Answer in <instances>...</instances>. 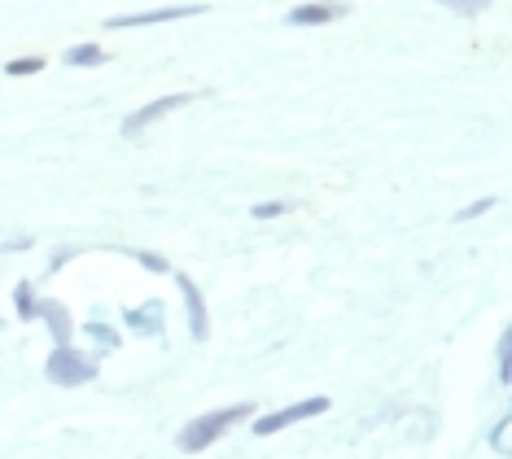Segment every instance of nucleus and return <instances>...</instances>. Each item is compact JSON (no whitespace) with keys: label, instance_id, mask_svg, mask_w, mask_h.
<instances>
[{"label":"nucleus","instance_id":"nucleus-1","mask_svg":"<svg viewBox=\"0 0 512 459\" xmlns=\"http://www.w3.org/2000/svg\"><path fill=\"white\" fill-rule=\"evenodd\" d=\"M250 411H254V403H232V407H219V411H206V416L189 420V425L180 429V451H189V455L206 451V446H211L219 433H228L232 425L250 420Z\"/></svg>","mask_w":512,"mask_h":459},{"label":"nucleus","instance_id":"nucleus-2","mask_svg":"<svg viewBox=\"0 0 512 459\" xmlns=\"http://www.w3.org/2000/svg\"><path fill=\"white\" fill-rule=\"evenodd\" d=\"M44 372H49L53 385H66V390H75V385H88L92 376H97V363L88 355H79V350L66 341V346H57L49 363H44Z\"/></svg>","mask_w":512,"mask_h":459},{"label":"nucleus","instance_id":"nucleus-3","mask_svg":"<svg viewBox=\"0 0 512 459\" xmlns=\"http://www.w3.org/2000/svg\"><path fill=\"white\" fill-rule=\"evenodd\" d=\"M193 101H197V92H171V97L149 101V105H141L136 114H127L123 119V136H141L149 123L167 119V114H176V110H184V105H193Z\"/></svg>","mask_w":512,"mask_h":459},{"label":"nucleus","instance_id":"nucleus-4","mask_svg":"<svg viewBox=\"0 0 512 459\" xmlns=\"http://www.w3.org/2000/svg\"><path fill=\"white\" fill-rule=\"evenodd\" d=\"M324 411H329V398H307V403L281 407V411H272V416H259V420H254V433H259V438H272V433H281V429H289V425H298V420L324 416Z\"/></svg>","mask_w":512,"mask_h":459},{"label":"nucleus","instance_id":"nucleus-5","mask_svg":"<svg viewBox=\"0 0 512 459\" xmlns=\"http://www.w3.org/2000/svg\"><path fill=\"white\" fill-rule=\"evenodd\" d=\"M202 5H171V9H145V14H119L106 18L110 31H132V27H158V22H176V18H197Z\"/></svg>","mask_w":512,"mask_h":459},{"label":"nucleus","instance_id":"nucleus-6","mask_svg":"<svg viewBox=\"0 0 512 459\" xmlns=\"http://www.w3.org/2000/svg\"><path fill=\"white\" fill-rule=\"evenodd\" d=\"M176 285L184 293V311H189V328L197 341H206V333H211V315H206V302H202V289L193 285L189 276H176Z\"/></svg>","mask_w":512,"mask_h":459},{"label":"nucleus","instance_id":"nucleus-7","mask_svg":"<svg viewBox=\"0 0 512 459\" xmlns=\"http://www.w3.org/2000/svg\"><path fill=\"white\" fill-rule=\"evenodd\" d=\"M346 9L333 5V0H311V5H294L289 9V27H324V22H337Z\"/></svg>","mask_w":512,"mask_h":459},{"label":"nucleus","instance_id":"nucleus-8","mask_svg":"<svg viewBox=\"0 0 512 459\" xmlns=\"http://www.w3.org/2000/svg\"><path fill=\"white\" fill-rule=\"evenodd\" d=\"M162 315H167V306H162V298H149L145 306H132V311H127L123 320H127V328H136V333L158 337V333H162Z\"/></svg>","mask_w":512,"mask_h":459},{"label":"nucleus","instance_id":"nucleus-9","mask_svg":"<svg viewBox=\"0 0 512 459\" xmlns=\"http://www.w3.org/2000/svg\"><path fill=\"white\" fill-rule=\"evenodd\" d=\"M36 320L49 324V333H53L57 346H66V341H71V333H75V328H71V315H66L62 302H40V315H36Z\"/></svg>","mask_w":512,"mask_h":459},{"label":"nucleus","instance_id":"nucleus-10","mask_svg":"<svg viewBox=\"0 0 512 459\" xmlns=\"http://www.w3.org/2000/svg\"><path fill=\"white\" fill-rule=\"evenodd\" d=\"M110 53L101 49V44H75V49H66V66H79V70H92V66H106Z\"/></svg>","mask_w":512,"mask_h":459},{"label":"nucleus","instance_id":"nucleus-11","mask_svg":"<svg viewBox=\"0 0 512 459\" xmlns=\"http://www.w3.org/2000/svg\"><path fill=\"white\" fill-rule=\"evenodd\" d=\"M14 298H18V320H36L40 315V302H36V289L22 280V285L14 289Z\"/></svg>","mask_w":512,"mask_h":459},{"label":"nucleus","instance_id":"nucleus-12","mask_svg":"<svg viewBox=\"0 0 512 459\" xmlns=\"http://www.w3.org/2000/svg\"><path fill=\"white\" fill-rule=\"evenodd\" d=\"M44 70V57H14V62L5 66L9 79H27V75H40Z\"/></svg>","mask_w":512,"mask_h":459},{"label":"nucleus","instance_id":"nucleus-13","mask_svg":"<svg viewBox=\"0 0 512 459\" xmlns=\"http://www.w3.org/2000/svg\"><path fill=\"white\" fill-rule=\"evenodd\" d=\"M434 5H447V9H456L460 18H477L482 14L486 5H491V0H434Z\"/></svg>","mask_w":512,"mask_h":459},{"label":"nucleus","instance_id":"nucleus-14","mask_svg":"<svg viewBox=\"0 0 512 459\" xmlns=\"http://www.w3.org/2000/svg\"><path fill=\"white\" fill-rule=\"evenodd\" d=\"M499 381H512V337H499Z\"/></svg>","mask_w":512,"mask_h":459},{"label":"nucleus","instance_id":"nucleus-15","mask_svg":"<svg viewBox=\"0 0 512 459\" xmlns=\"http://www.w3.org/2000/svg\"><path fill=\"white\" fill-rule=\"evenodd\" d=\"M136 263H145L149 267V272H171V263H167V258H162V254H154V250H136Z\"/></svg>","mask_w":512,"mask_h":459},{"label":"nucleus","instance_id":"nucleus-16","mask_svg":"<svg viewBox=\"0 0 512 459\" xmlns=\"http://www.w3.org/2000/svg\"><path fill=\"white\" fill-rule=\"evenodd\" d=\"M491 206H495V197H477V202H469L460 210V219H477V215H486Z\"/></svg>","mask_w":512,"mask_h":459},{"label":"nucleus","instance_id":"nucleus-17","mask_svg":"<svg viewBox=\"0 0 512 459\" xmlns=\"http://www.w3.org/2000/svg\"><path fill=\"white\" fill-rule=\"evenodd\" d=\"M276 215H285V202H259L254 206V219H276Z\"/></svg>","mask_w":512,"mask_h":459},{"label":"nucleus","instance_id":"nucleus-18","mask_svg":"<svg viewBox=\"0 0 512 459\" xmlns=\"http://www.w3.org/2000/svg\"><path fill=\"white\" fill-rule=\"evenodd\" d=\"M88 333L97 337V341H106V350H114V346H119V341H114V337H106V333H110L106 324H88Z\"/></svg>","mask_w":512,"mask_h":459},{"label":"nucleus","instance_id":"nucleus-19","mask_svg":"<svg viewBox=\"0 0 512 459\" xmlns=\"http://www.w3.org/2000/svg\"><path fill=\"white\" fill-rule=\"evenodd\" d=\"M495 451L508 455V420H499V429H495Z\"/></svg>","mask_w":512,"mask_h":459}]
</instances>
